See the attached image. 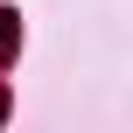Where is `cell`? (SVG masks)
Returning a JSON list of instances; mask_svg holds the SVG:
<instances>
[{
	"label": "cell",
	"instance_id": "6da1fadb",
	"mask_svg": "<svg viewBox=\"0 0 133 133\" xmlns=\"http://www.w3.org/2000/svg\"><path fill=\"white\" fill-rule=\"evenodd\" d=\"M14 42H21V21H14V7H0V56H14Z\"/></svg>",
	"mask_w": 133,
	"mask_h": 133
}]
</instances>
